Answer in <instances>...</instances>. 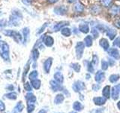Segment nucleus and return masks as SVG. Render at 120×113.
<instances>
[{
  "mask_svg": "<svg viewBox=\"0 0 120 113\" xmlns=\"http://www.w3.org/2000/svg\"><path fill=\"white\" fill-rule=\"evenodd\" d=\"M22 19V14L20 10L14 9L11 12L8 20V26H18L20 24V22Z\"/></svg>",
  "mask_w": 120,
  "mask_h": 113,
  "instance_id": "1",
  "label": "nucleus"
},
{
  "mask_svg": "<svg viewBox=\"0 0 120 113\" xmlns=\"http://www.w3.org/2000/svg\"><path fill=\"white\" fill-rule=\"evenodd\" d=\"M3 34L6 36L12 38L17 43H20L22 41V37L20 32H18L15 30L11 29H5L3 30Z\"/></svg>",
  "mask_w": 120,
  "mask_h": 113,
  "instance_id": "2",
  "label": "nucleus"
},
{
  "mask_svg": "<svg viewBox=\"0 0 120 113\" xmlns=\"http://www.w3.org/2000/svg\"><path fill=\"white\" fill-rule=\"evenodd\" d=\"M0 56L5 60L8 61L10 60L9 57V45L6 42H4L1 46V51H0Z\"/></svg>",
  "mask_w": 120,
  "mask_h": 113,
  "instance_id": "3",
  "label": "nucleus"
},
{
  "mask_svg": "<svg viewBox=\"0 0 120 113\" xmlns=\"http://www.w3.org/2000/svg\"><path fill=\"white\" fill-rule=\"evenodd\" d=\"M76 55H77V59H81L82 54H83V51H84V48H85V44L82 41H79L77 43L76 47Z\"/></svg>",
  "mask_w": 120,
  "mask_h": 113,
  "instance_id": "4",
  "label": "nucleus"
},
{
  "mask_svg": "<svg viewBox=\"0 0 120 113\" xmlns=\"http://www.w3.org/2000/svg\"><path fill=\"white\" fill-rule=\"evenodd\" d=\"M72 88H73V89L75 92H80V91H82V90H83L86 88V86H85V84L82 81H77L73 85Z\"/></svg>",
  "mask_w": 120,
  "mask_h": 113,
  "instance_id": "5",
  "label": "nucleus"
},
{
  "mask_svg": "<svg viewBox=\"0 0 120 113\" xmlns=\"http://www.w3.org/2000/svg\"><path fill=\"white\" fill-rule=\"evenodd\" d=\"M67 8L65 6H57V7H56L53 11H54V13L56 14H58V15H65L66 13H67Z\"/></svg>",
  "mask_w": 120,
  "mask_h": 113,
  "instance_id": "6",
  "label": "nucleus"
},
{
  "mask_svg": "<svg viewBox=\"0 0 120 113\" xmlns=\"http://www.w3.org/2000/svg\"><path fill=\"white\" fill-rule=\"evenodd\" d=\"M69 23L68 21H61L58 23V24H55L52 26V31L54 32H57L59 30H61L62 28H64V26H65L66 25H68Z\"/></svg>",
  "mask_w": 120,
  "mask_h": 113,
  "instance_id": "7",
  "label": "nucleus"
},
{
  "mask_svg": "<svg viewBox=\"0 0 120 113\" xmlns=\"http://www.w3.org/2000/svg\"><path fill=\"white\" fill-rule=\"evenodd\" d=\"M107 51L109 55L112 56V58H114L115 60H119L120 58L119 52L116 48H110Z\"/></svg>",
  "mask_w": 120,
  "mask_h": 113,
  "instance_id": "8",
  "label": "nucleus"
},
{
  "mask_svg": "<svg viewBox=\"0 0 120 113\" xmlns=\"http://www.w3.org/2000/svg\"><path fill=\"white\" fill-rule=\"evenodd\" d=\"M119 91H120V84L114 86L113 88H112V98L114 100L118 99Z\"/></svg>",
  "mask_w": 120,
  "mask_h": 113,
  "instance_id": "9",
  "label": "nucleus"
},
{
  "mask_svg": "<svg viewBox=\"0 0 120 113\" xmlns=\"http://www.w3.org/2000/svg\"><path fill=\"white\" fill-rule=\"evenodd\" d=\"M52 57H50L48 58L46 61L44 62V71L46 73H50V68H51V66H52Z\"/></svg>",
  "mask_w": 120,
  "mask_h": 113,
  "instance_id": "10",
  "label": "nucleus"
},
{
  "mask_svg": "<svg viewBox=\"0 0 120 113\" xmlns=\"http://www.w3.org/2000/svg\"><path fill=\"white\" fill-rule=\"evenodd\" d=\"M105 78V74L104 72L102 71H98L97 73L95 74V80L98 83L102 82L104 80Z\"/></svg>",
  "mask_w": 120,
  "mask_h": 113,
  "instance_id": "11",
  "label": "nucleus"
},
{
  "mask_svg": "<svg viewBox=\"0 0 120 113\" xmlns=\"http://www.w3.org/2000/svg\"><path fill=\"white\" fill-rule=\"evenodd\" d=\"M44 43L46 46L51 47L52 46V44H54V39H52V37H51L50 36H45L44 39Z\"/></svg>",
  "mask_w": 120,
  "mask_h": 113,
  "instance_id": "12",
  "label": "nucleus"
},
{
  "mask_svg": "<svg viewBox=\"0 0 120 113\" xmlns=\"http://www.w3.org/2000/svg\"><path fill=\"white\" fill-rule=\"evenodd\" d=\"M106 33H107V36L110 38V39L112 40V39H114V38L116 37L117 32H116V30L112 28H107Z\"/></svg>",
  "mask_w": 120,
  "mask_h": 113,
  "instance_id": "13",
  "label": "nucleus"
},
{
  "mask_svg": "<svg viewBox=\"0 0 120 113\" xmlns=\"http://www.w3.org/2000/svg\"><path fill=\"white\" fill-rule=\"evenodd\" d=\"M99 43H100L101 47L102 48L104 51H108L109 50V48H110V44H109L107 39H104V38H103V39H101L100 40Z\"/></svg>",
  "mask_w": 120,
  "mask_h": 113,
  "instance_id": "14",
  "label": "nucleus"
},
{
  "mask_svg": "<svg viewBox=\"0 0 120 113\" xmlns=\"http://www.w3.org/2000/svg\"><path fill=\"white\" fill-rule=\"evenodd\" d=\"M29 33H30V30L28 27H25L22 29V36H23V43H26L27 42V40L29 39Z\"/></svg>",
  "mask_w": 120,
  "mask_h": 113,
  "instance_id": "15",
  "label": "nucleus"
},
{
  "mask_svg": "<svg viewBox=\"0 0 120 113\" xmlns=\"http://www.w3.org/2000/svg\"><path fill=\"white\" fill-rule=\"evenodd\" d=\"M93 102L97 105H102L106 103V98H104V97H95L93 99Z\"/></svg>",
  "mask_w": 120,
  "mask_h": 113,
  "instance_id": "16",
  "label": "nucleus"
},
{
  "mask_svg": "<svg viewBox=\"0 0 120 113\" xmlns=\"http://www.w3.org/2000/svg\"><path fill=\"white\" fill-rule=\"evenodd\" d=\"M79 31H80L82 33H88L89 32V27L87 24H81L79 25Z\"/></svg>",
  "mask_w": 120,
  "mask_h": 113,
  "instance_id": "17",
  "label": "nucleus"
},
{
  "mask_svg": "<svg viewBox=\"0 0 120 113\" xmlns=\"http://www.w3.org/2000/svg\"><path fill=\"white\" fill-rule=\"evenodd\" d=\"M50 84L51 85L52 89L54 90V91H58V90L62 89V87L60 85H59V82H56L55 81H50Z\"/></svg>",
  "mask_w": 120,
  "mask_h": 113,
  "instance_id": "18",
  "label": "nucleus"
},
{
  "mask_svg": "<svg viewBox=\"0 0 120 113\" xmlns=\"http://www.w3.org/2000/svg\"><path fill=\"white\" fill-rule=\"evenodd\" d=\"M110 13L112 15H118L120 14V7L117 5H113L110 8Z\"/></svg>",
  "mask_w": 120,
  "mask_h": 113,
  "instance_id": "19",
  "label": "nucleus"
},
{
  "mask_svg": "<svg viewBox=\"0 0 120 113\" xmlns=\"http://www.w3.org/2000/svg\"><path fill=\"white\" fill-rule=\"evenodd\" d=\"M102 94L105 98L109 99V98H110V87L108 86V85L105 86L103 89Z\"/></svg>",
  "mask_w": 120,
  "mask_h": 113,
  "instance_id": "20",
  "label": "nucleus"
},
{
  "mask_svg": "<svg viewBox=\"0 0 120 113\" xmlns=\"http://www.w3.org/2000/svg\"><path fill=\"white\" fill-rule=\"evenodd\" d=\"M54 78H55V80L59 83H62L64 81L63 75L60 73V72H57V73H56L54 74Z\"/></svg>",
  "mask_w": 120,
  "mask_h": 113,
  "instance_id": "21",
  "label": "nucleus"
},
{
  "mask_svg": "<svg viewBox=\"0 0 120 113\" xmlns=\"http://www.w3.org/2000/svg\"><path fill=\"white\" fill-rule=\"evenodd\" d=\"M74 10L78 13H81L84 10V6L80 2H77L75 4V5H74Z\"/></svg>",
  "mask_w": 120,
  "mask_h": 113,
  "instance_id": "22",
  "label": "nucleus"
},
{
  "mask_svg": "<svg viewBox=\"0 0 120 113\" xmlns=\"http://www.w3.org/2000/svg\"><path fill=\"white\" fill-rule=\"evenodd\" d=\"M73 108L75 111H81L82 109H83V105H82L81 103H80V102L78 101H76L74 102V104H73Z\"/></svg>",
  "mask_w": 120,
  "mask_h": 113,
  "instance_id": "23",
  "label": "nucleus"
},
{
  "mask_svg": "<svg viewBox=\"0 0 120 113\" xmlns=\"http://www.w3.org/2000/svg\"><path fill=\"white\" fill-rule=\"evenodd\" d=\"M64 100H65V97H64V95L62 93H59L58 95H56L54 102L56 104H60L64 101Z\"/></svg>",
  "mask_w": 120,
  "mask_h": 113,
  "instance_id": "24",
  "label": "nucleus"
},
{
  "mask_svg": "<svg viewBox=\"0 0 120 113\" xmlns=\"http://www.w3.org/2000/svg\"><path fill=\"white\" fill-rule=\"evenodd\" d=\"M84 44L86 47H91L92 45V37L91 36H87L84 39Z\"/></svg>",
  "mask_w": 120,
  "mask_h": 113,
  "instance_id": "25",
  "label": "nucleus"
},
{
  "mask_svg": "<svg viewBox=\"0 0 120 113\" xmlns=\"http://www.w3.org/2000/svg\"><path fill=\"white\" fill-rule=\"evenodd\" d=\"M61 33L62 36H65V37H68L71 35V29L68 28V27H64L61 29Z\"/></svg>",
  "mask_w": 120,
  "mask_h": 113,
  "instance_id": "26",
  "label": "nucleus"
},
{
  "mask_svg": "<svg viewBox=\"0 0 120 113\" xmlns=\"http://www.w3.org/2000/svg\"><path fill=\"white\" fill-rule=\"evenodd\" d=\"M119 74H113V75H111L110 78H109V81H110L111 83H115L119 79Z\"/></svg>",
  "mask_w": 120,
  "mask_h": 113,
  "instance_id": "27",
  "label": "nucleus"
},
{
  "mask_svg": "<svg viewBox=\"0 0 120 113\" xmlns=\"http://www.w3.org/2000/svg\"><path fill=\"white\" fill-rule=\"evenodd\" d=\"M32 85L35 89H38L41 86V81L38 80V79H35V80L32 81Z\"/></svg>",
  "mask_w": 120,
  "mask_h": 113,
  "instance_id": "28",
  "label": "nucleus"
},
{
  "mask_svg": "<svg viewBox=\"0 0 120 113\" xmlns=\"http://www.w3.org/2000/svg\"><path fill=\"white\" fill-rule=\"evenodd\" d=\"M32 56L33 60L35 62L36 60H38V56H39V52H38V49H34L33 51H32Z\"/></svg>",
  "mask_w": 120,
  "mask_h": 113,
  "instance_id": "29",
  "label": "nucleus"
},
{
  "mask_svg": "<svg viewBox=\"0 0 120 113\" xmlns=\"http://www.w3.org/2000/svg\"><path fill=\"white\" fill-rule=\"evenodd\" d=\"M71 67L72 68V69L75 72H76V73H79V72H80V64L77 63L71 64Z\"/></svg>",
  "mask_w": 120,
  "mask_h": 113,
  "instance_id": "30",
  "label": "nucleus"
},
{
  "mask_svg": "<svg viewBox=\"0 0 120 113\" xmlns=\"http://www.w3.org/2000/svg\"><path fill=\"white\" fill-rule=\"evenodd\" d=\"M91 11L93 14H98L101 11V8L99 7V5H95L92 8Z\"/></svg>",
  "mask_w": 120,
  "mask_h": 113,
  "instance_id": "31",
  "label": "nucleus"
},
{
  "mask_svg": "<svg viewBox=\"0 0 120 113\" xmlns=\"http://www.w3.org/2000/svg\"><path fill=\"white\" fill-rule=\"evenodd\" d=\"M38 72L37 71H33L29 74V79L30 80H35V79L38 77Z\"/></svg>",
  "mask_w": 120,
  "mask_h": 113,
  "instance_id": "32",
  "label": "nucleus"
},
{
  "mask_svg": "<svg viewBox=\"0 0 120 113\" xmlns=\"http://www.w3.org/2000/svg\"><path fill=\"white\" fill-rule=\"evenodd\" d=\"M87 63V69H88V71L89 73H93L94 71H95V69H94V66H93V64L92 63V62H86Z\"/></svg>",
  "mask_w": 120,
  "mask_h": 113,
  "instance_id": "33",
  "label": "nucleus"
},
{
  "mask_svg": "<svg viewBox=\"0 0 120 113\" xmlns=\"http://www.w3.org/2000/svg\"><path fill=\"white\" fill-rule=\"evenodd\" d=\"M112 2V0H101V3L104 7H109Z\"/></svg>",
  "mask_w": 120,
  "mask_h": 113,
  "instance_id": "34",
  "label": "nucleus"
},
{
  "mask_svg": "<svg viewBox=\"0 0 120 113\" xmlns=\"http://www.w3.org/2000/svg\"><path fill=\"white\" fill-rule=\"evenodd\" d=\"M47 25H48L47 23H45V24H44L42 25V26H41V27L38 29V31L37 32V34H38V35H39V34H41V33H42V32L44 31V29H46V27L47 26Z\"/></svg>",
  "mask_w": 120,
  "mask_h": 113,
  "instance_id": "35",
  "label": "nucleus"
},
{
  "mask_svg": "<svg viewBox=\"0 0 120 113\" xmlns=\"http://www.w3.org/2000/svg\"><path fill=\"white\" fill-rule=\"evenodd\" d=\"M108 63L107 61H105V60H102L101 61V68H102V69L103 70H107L108 69Z\"/></svg>",
  "mask_w": 120,
  "mask_h": 113,
  "instance_id": "36",
  "label": "nucleus"
},
{
  "mask_svg": "<svg viewBox=\"0 0 120 113\" xmlns=\"http://www.w3.org/2000/svg\"><path fill=\"white\" fill-rule=\"evenodd\" d=\"M92 36L96 39L97 37H98L99 36V33H98V29L96 28H92Z\"/></svg>",
  "mask_w": 120,
  "mask_h": 113,
  "instance_id": "37",
  "label": "nucleus"
},
{
  "mask_svg": "<svg viewBox=\"0 0 120 113\" xmlns=\"http://www.w3.org/2000/svg\"><path fill=\"white\" fill-rule=\"evenodd\" d=\"M92 63L93 64V65H95V66H97L98 64V56L93 55L92 60Z\"/></svg>",
  "mask_w": 120,
  "mask_h": 113,
  "instance_id": "38",
  "label": "nucleus"
},
{
  "mask_svg": "<svg viewBox=\"0 0 120 113\" xmlns=\"http://www.w3.org/2000/svg\"><path fill=\"white\" fill-rule=\"evenodd\" d=\"M113 45L116 47L120 48V37H117L113 41Z\"/></svg>",
  "mask_w": 120,
  "mask_h": 113,
  "instance_id": "39",
  "label": "nucleus"
},
{
  "mask_svg": "<svg viewBox=\"0 0 120 113\" xmlns=\"http://www.w3.org/2000/svg\"><path fill=\"white\" fill-rule=\"evenodd\" d=\"M6 25H7V22L5 19H2V20H0V29H3Z\"/></svg>",
  "mask_w": 120,
  "mask_h": 113,
  "instance_id": "40",
  "label": "nucleus"
},
{
  "mask_svg": "<svg viewBox=\"0 0 120 113\" xmlns=\"http://www.w3.org/2000/svg\"><path fill=\"white\" fill-rule=\"evenodd\" d=\"M25 89L26 90H28V91H29V90H32V88H31V86H30L29 85V83H26L25 84Z\"/></svg>",
  "mask_w": 120,
  "mask_h": 113,
  "instance_id": "41",
  "label": "nucleus"
},
{
  "mask_svg": "<svg viewBox=\"0 0 120 113\" xmlns=\"http://www.w3.org/2000/svg\"><path fill=\"white\" fill-rule=\"evenodd\" d=\"M33 0H22V2H23L25 5H30V4H32Z\"/></svg>",
  "mask_w": 120,
  "mask_h": 113,
  "instance_id": "42",
  "label": "nucleus"
},
{
  "mask_svg": "<svg viewBox=\"0 0 120 113\" xmlns=\"http://www.w3.org/2000/svg\"><path fill=\"white\" fill-rule=\"evenodd\" d=\"M114 25H115L117 28L120 29V19H119V20H116V21H115Z\"/></svg>",
  "mask_w": 120,
  "mask_h": 113,
  "instance_id": "43",
  "label": "nucleus"
},
{
  "mask_svg": "<svg viewBox=\"0 0 120 113\" xmlns=\"http://www.w3.org/2000/svg\"><path fill=\"white\" fill-rule=\"evenodd\" d=\"M92 88H93L94 90H95V91H97V90L100 88V86H99V85H94L93 87H92Z\"/></svg>",
  "mask_w": 120,
  "mask_h": 113,
  "instance_id": "44",
  "label": "nucleus"
},
{
  "mask_svg": "<svg viewBox=\"0 0 120 113\" xmlns=\"http://www.w3.org/2000/svg\"><path fill=\"white\" fill-rule=\"evenodd\" d=\"M109 63H110V66H113V65H114L115 61H114V60H111V59H110V60H109Z\"/></svg>",
  "mask_w": 120,
  "mask_h": 113,
  "instance_id": "45",
  "label": "nucleus"
},
{
  "mask_svg": "<svg viewBox=\"0 0 120 113\" xmlns=\"http://www.w3.org/2000/svg\"><path fill=\"white\" fill-rule=\"evenodd\" d=\"M47 2L49 3H50V4H54L56 2H57L58 0H47Z\"/></svg>",
  "mask_w": 120,
  "mask_h": 113,
  "instance_id": "46",
  "label": "nucleus"
},
{
  "mask_svg": "<svg viewBox=\"0 0 120 113\" xmlns=\"http://www.w3.org/2000/svg\"><path fill=\"white\" fill-rule=\"evenodd\" d=\"M5 42V41H3L2 40V37L0 36V48H1V46L3 44V43Z\"/></svg>",
  "mask_w": 120,
  "mask_h": 113,
  "instance_id": "47",
  "label": "nucleus"
},
{
  "mask_svg": "<svg viewBox=\"0 0 120 113\" xmlns=\"http://www.w3.org/2000/svg\"><path fill=\"white\" fill-rule=\"evenodd\" d=\"M68 2H70V3H72V2H76L77 0H67Z\"/></svg>",
  "mask_w": 120,
  "mask_h": 113,
  "instance_id": "48",
  "label": "nucleus"
},
{
  "mask_svg": "<svg viewBox=\"0 0 120 113\" xmlns=\"http://www.w3.org/2000/svg\"><path fill=\"white\" fill-rule=\"evenodd\" d=\"M39 113H47V112H46V111H44V110H41L39 112Z\"/></svg>",
  "mask_w": 120,
  "mask_h": 113,
  "instance_id": "49",
  "label": "nucleus"
},
{
  "mask_svg": "<svg viewBox=\"0 0 120 113\" xmlns=\"http://www.w3.org/2000/svg\"><path fill=\"white\" fill-rule=\"evenodd\" d=\"M117 106H118V108L120 109V101H119V103H118V104H117Z\"/></svg>",
  "mask_w": 120,
  "mask_h": 113,
  "instance_id": "50",
  "label": "nucleus"
},
{
  "mask_svg": "<svg viewBox=\"0 0 120 113\" xmlns=\"http://www.w3.org/2000/svg\"><path fill=\"white\" fill-rule=\"evenodd\" d=\"M70 113H77V112H70Z\"/></svg>",
  "mask_w": 120,
  "mask_h": 113,
  "instance_id": "51",
  "label": "nucleus"
}]
</instances>
